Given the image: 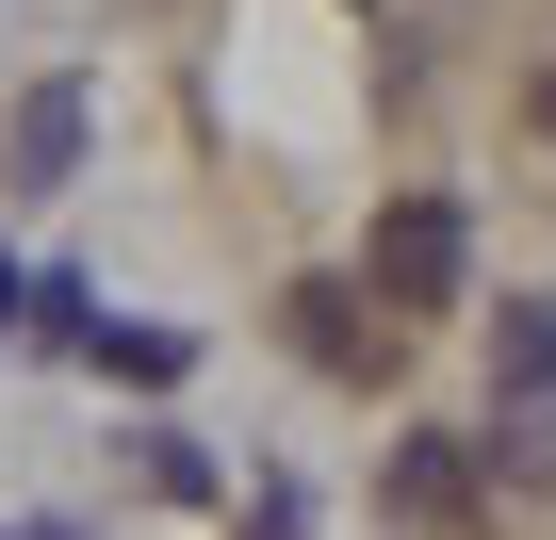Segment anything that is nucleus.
Listing matches in <instances>:
<instances>
[{
	"label": "nucleus",
	"instance_id": "f257e3e1",
	"mask_svg": "<svg viewBox=\"0 0 556 540\" xmlns=\"http://www.w3.org/2000/svg\"><path fill=\"white\" fill-rule=\"evenodd\" d=\"M458 262H475V229H458V197H393L377 213V246H361V296L409 328V312H458Z\"/></svg>",
	"mask_w": 556,
	"mask_h": 540
},
{
	"label": "nucleus",
	"instance_id": "f03ea898",
	"mask_svg": "<svg viewBox=\"0 0 556 540\" xmlns=\"http://www.w3.org/2000/svg\"><path fill=\"white\" fill-rule=\"evenodd\" d=\"M278 312H295V344H312L328 377H377V361H393V312H377L361 279H295Z\"/></svg>",
	"mask_w": 556,
	"mask_h": 540
},
{
	"label": "nucleus",
	"instance_id": "7ed1b4c3",
	"mask_svg": "<svg viewBox=\"0 0 556 540\" xmlns=\"http://www.w3.org/2000/svg\"><path fill=\"white\" fill-rule=\"evenodd\" d=\"M393 524H475V442H409L393 459Z\"/></svg>",
	"mask_w": 556,
	"mask_h": 540
},
{
	"label": "nucleus",
	"instance_id": "20e7f679",
	"mask_svg": "<svg viewBox=\"0 0 556 540\" xmlns=\"http://www.w3.org/2000/svg\"><path fill=\"white\" fill-rule=\"evenodd\" d=\"M17 164H34V180H66V164H83V83H50V99L17 115Z\"/></svg>",
	"mask_w": 556,
	"mask_h": 540
},
{
	"label": "nucleus",
	"instance_id": "39448f33",
	"mask_svg": "<svg viewBox=\"0 0 556 540\" xmlns=\"http://www.w3.org/2000/svg\"><path fill=\"white\" fill-rule=\"evenodd\" d=\"M99 361H115V377H148V393H164V377H180V361H197V344H180V328H131V344H115V328H99Z\"/></svg>",
	"mask_w": 556,
	"mask_h": 540
},
{
	"label": "nucleus",
	"instance_id": "423d86ee",
	"mask_svg": "<svg viewBox=\"0 0 556 540\" xmlns=\"http://www.w3.org/2000/svg\"><path fill=\"white\" fill-rule=\"evenodd\" d=\"M507 393H556V312H507Z\"/></svg>",
	"mask_w": 556,
	"mask_h": 540
},
{
	"label": "nucleus",
	"instance_id": "0eeeda50",
	"mask_svg": "<svg viewBox=\"0 0 556 540\" xmlns=\"http://www.w3.org/2000/svg\"><path fill=\"white\" fill-rule=\"evenodd\" d=\"M295 524H312V507H295V491H262V507H245V524H229V540H295Z\"/></svg>",
	"mask_w": 556,
	"mask_h": 540
},
{
	"label": "nucleus",
	"instance_id": "6e6552de",
	"mask_svg": "<svg viewBox=\"0 0 556 540\" xmlns=\"http://www.w3.org/2000/svg\"><path fill=\"white\" fill-rule=\"evenodd\" d=\"M540 131H556V66H540Z\"/></svg>",
	"mask_w": 556,
	"mask_h": 540
},
{
	"label": "nucleus",
	"instance_id": "1a4fd4ad",
	"mask_svg": "<svg viewBox=\"0 0 556 540\" xmlns=\"http://www.w3.org/2000/svg\"><path fill=\"white\" fill-rule=\"evenodd\" d=\"M0 312H17V262H0Z\"/></svg>",
	"mask_w": 556,
	"mask_h": 540
}]
</instances>
